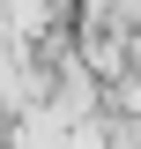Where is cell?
Returning a JSON list of instances; mask_svg holds the SVG:
<instances>
[{
  "instance_id": "1",
  "label": "cell",
  "mask_w": 141,
  "mask_h": 149,
  "mask_svg": "<svg viewBox=\"0 0 141 149\" xmlns=\"http://www.w3.org/2000/svg\"><path fill=\"white\" fill-rule=\"evenodd\" d=\"M74 119L67 112H22V127H15V149H74Z\"/></svg>"
}]
</instances>
